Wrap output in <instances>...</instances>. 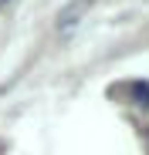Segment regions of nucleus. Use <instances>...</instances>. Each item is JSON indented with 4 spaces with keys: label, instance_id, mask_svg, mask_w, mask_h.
<instances>
[{
    "label": "nucleus",
    "instance_id": "f03ea898",
    "mask_svg": "<svg viewBox=\"0 0 149 155\" xmlns=\"http://www.w3.org/2000/svg\"><path fill=\"white\" fill-rule=\"evenodd\" d=\"M4 4H10V0H0V7H4Z\"/></svg>",
    "mask_w": 149,
    "mask_h": 155
},
{
    "label": "nucleus",
    "instance_id": "f257e3e1",
    "mask_svg": "<svg viewBox=\"0 0 149 155\" xmlns=\"http://www.w3.org/2000/svg\"><path fill=\"white\" fill-rule=\"evenodd\" d=\"M88 4H92V0H74V4H71V7H68V10L58 17V31H61V34H71L74 27H78L81 14L88 10Z\"/></svg>",
    "mask_w": 149,
    "mask_h": 155
}]
</instances>
